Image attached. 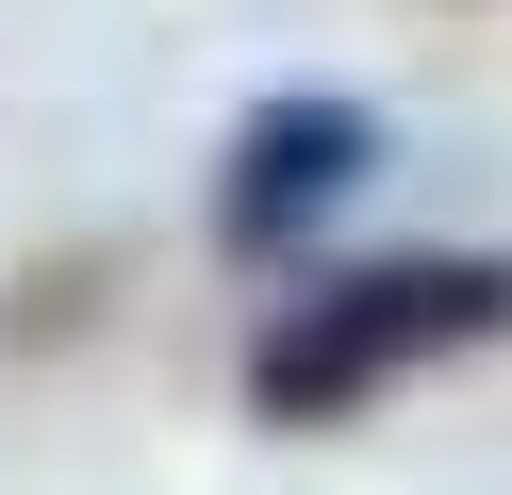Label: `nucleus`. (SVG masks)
Segmentation results:
<instances>
[{
	"mask_svg": "<svg viewBox=\"0 0 512 495\" xmlns=\"http://www.w3.org/2000/svg\"><path fill=\"white\" fill-rule=\"evenodd\" d=\"M479 347H512V248H380L347 281H314L248 347V413L265 429H347L397 380H446Z\"/></svg>",
	"mask_w": 512,
	"mask_h": 495,
	"instance_id": "f257e3e1",
	"label": "nucleus"
},
{
	"mask_svg": "<svg viewBox=\"0 0 512 495\" xmlns=\"http://www.w3.org/2000/svg\"><path fill=\"white\" fill-rule=\"evenodd\" d=\"M364 182H380V116L364 99H265V116L215 149V248L281 264L331 198H364Z\"/></svg>",
	"mask_w": 512,
	"mask_h": 495,
	"instance_id": "f03ea898",
	"label": "nucleus"
}]
</instances>
